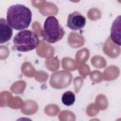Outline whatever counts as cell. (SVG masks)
<instances>
[{
  "label": "cell",
  "mask_w": 121,
  "mask_h": 121,
  "mask_svg": "<svg viewBox=\"0 0 121 121\" xmlns=\"http://www.w3.org/2000/svg\"><path fill=\"white\" fill-rule=\"evenodd\" d=\"M75 100H76V96H75V94L68 91V92H65L62 96H61V102L65 105V106H71L75 103Z\"/></svg>",
  "instance_id": "8992f818"
},
{
  "label": "cell",
  "mask_w": 121,
  "mask_h": 121,
  "mask_svg": "<svg viewBox=\"0 0 121 121\" xmlns=\"http://www.w3.org/2000/svg\"><path fill=\"white\" fill-rule=\"evenodd\" d=\"M63 36L64 29L59 23L58 19L54 16H48L43 23L42 30L43 39L49 43H55L60 41Z\"/></svg>",
  "instance_id": "3957f363"
},
{
  "label": "cell",
  "mask_w": 121,
  "mask_h": 121,
  "mask_svg": "<svg viewBox=\"0 0 121 121\" xmlns=\"http://www.w3.org/2000/svg\"><path fill=\"white\" fill-rule=\"evenodd\" d=\"M86 25L85 17L78 11H74L68 15L67 26L72 30H79Z\"/></svg>",
  "instance_id": "277c9868"
},
{
  "label": "cell",
  "mask_w": 121,
  "mask_h": 121,
  "mask_svg": "<svg viewBox=\"0 0 121 121\" xmlns=\"http://www.w3.org/2000/svg\"><path fill=\"white\" fill-rule=\"evenodd\" d=\"M12 37V28L6 19L0 18V43H5Z\"/></svg>",
  "instance_id": "5b68a950"
},
{
  "label": "cell",
  "mask_w": 121,
  "mask_h": 121,
  "mask_svg": "<svg viewBox=\"0 0 121 121\" xmlns=\"http://www.w3.org/2000/svg\"><path fill=\"white\" fill-rule=\"evenodd\" d=\"M31 19V10L24 5H12L7 10V22L15 30L26 29L30 26Z\"/></svg>",
  "instance_id": "6da1fadb"
},
{
  "label": "cell",
  "mask_w": 121,
  "mask_h": 121,
  "mask_svg": "<svg viewBox=\"0 0 121 121\" xmlns=\"http://www.w3.org/2000/svg\"><path fill=\"white\" fill-rule=\"evenodd\" d=\"M38 35L28 29L20 30L13 38V48L19 52H27L37 48L39 44Z\"/></svg>",
  "instance_id": "7a4b0ae2"
}]
</instances>
